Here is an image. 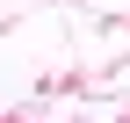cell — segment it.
Wrapping results in <instances>:
<instances>
[]
</instances>
